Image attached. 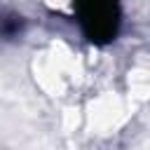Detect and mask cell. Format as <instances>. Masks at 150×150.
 <instances>
[{
	"label": "cell",
	"instance_id": "obj_1",
	"mask_svg": "<svg viewBox=\"0 0 150 150\" xmlns=\"http://www.w3.org/2000/svg\"><path fill=\"white\" fill-rule=\"evenodd\" d=\"M75 21L84 38L94 45H108L117 38L122 26L120 0H73Z\"/></svg>",
	"mask_w": 150,
	"mask_h": 150
},
{
	"label": "cell",
	"instance_id": "obj_2",
	"mask_svg": "<svg viewBox=\"0 0 150 150\" xmlns=\"http://www.w3.org/2000/svg\"><path fill=\"white\" fill-rule=\"evenodd\" d=\"M23 28H26V19L21 14H16V12H5L2 14V38L7 42L19 38L23 33Z\"/></svg>",
	"mask_w": 150,
	"mask_h": 150
}]
</instances>
